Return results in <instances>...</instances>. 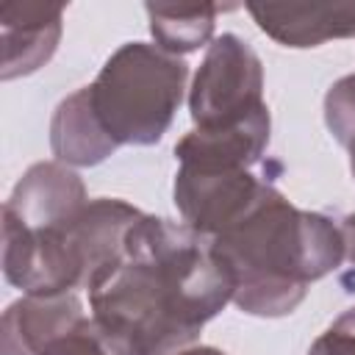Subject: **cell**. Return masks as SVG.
I'll return each mask as SVG.
<instances>
[{
	"label": "cell",
	"instance_id": "obj_1",
	"mask_svg": "<svg viewBox=\"0 0 355 355\" xmlns=\"http://www.w3.org/2000/svg\"><path fill=\"white\" fill-rule=\"evenodd\" d=\"M183 75V61L161 58L141 44L119 50L100 80L86 89L94 122L103 125L114 141H155L180 100Z\"/></svg>",
	"mask_w": 355,
	"mask_h": 355
},
{
	"label": "cell",
	"instance_id": "obj_2",
	"mask_svg": "<svg viewBox=\"0 0 355 355\" xmlns=\"http://www.w3.org/2000/svg\"><path fill=\"white\" fill-rule=\"evenodd\" d=\"M250 83H261L255 55L236 36L219 39L194 83V119L205 130H222V125L227 130L252 119L263 105L258 103V86Z\"/></svg>",
	"mask_w": 355,
	"mask_h": 355
},
{
	"label": "cell",
	"instance_id": "obj_3",
	"mask_svg": "<svg viewBox=\"0 0 355 355\" xmlns=\"http://www.w3.org/2000/svg\"><path fill=\"white\" fill-rule=\"evenodd\" d=\"M39 355H130V349L111 336L103 324H78L75 330L69 327L64 336L50 338Z\"/></svg>",
	"mask_w": 355,
	"mask_h": 355
},
{
	"label": "cell",
	"instance_id": "obj_4",
	"mask_svg": "<svg viewBox=\"0 0 355 355\" xmlns=\"http://www.w3.org/2000/svg\"><path fill=\"white\" fill-rule=\"evenodd\" d=\"M186 355H222L216 349H197V352H186Z\"/></svg>",
	"mask_w": 355,
	"mask_h": 355
}]
</instances>
